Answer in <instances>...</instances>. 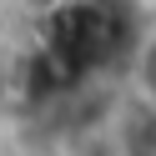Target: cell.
<instances>
[{"mask_svg": "<svg viewBox=\"0 0 156 156\" xmlns=\"http://www.w3.org/2000/svg\"><path fill=\"white\" fill-rule=\"evenodd\" d=\"M126 101L156 111V20L136 25L131 51H126Z\"/></svg>", "mask_w": 156, "mask_h": 156, "instance_id": "1", "label": "cell"}, {"mask_svg": "<svg viewBox=\"0 0 156 156\" xmlns=\"http://www.w3.org/2000/svg\"><path fill=\"white\" fill-rule=\"evenodd\" d=\"M30 86H35V71L15 45L0 41V121H15V116L30 106Z\"/></svg>", "mask_w": 156, "mask_h": 156, "instance_id": "2", "label": "cell"}, {"mask_svg": "<svg viewBox=\"0 0 156 156\" xmlns=\"http://www.w3.org/2000/svg\"><path fill=\"white\" fill-rule=\"evenodd\" d=\"M111 151L116 156H156V111L126 101V111L111 126Z\"/></svg>", "mask_w": 156, "mask_h": 156, "instance_id": "3", "label": "cell"}]
</instances>
